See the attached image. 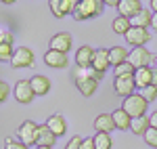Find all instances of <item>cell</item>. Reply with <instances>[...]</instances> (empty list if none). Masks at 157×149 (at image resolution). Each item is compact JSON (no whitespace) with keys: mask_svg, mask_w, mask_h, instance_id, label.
I'll list each match as a JSON object with an SVG mask.
<instances>
[{"mask_svg":"<svg viewBox=\"0 0 157 149\" xmlns=\"http://www.w3.org/2000/svg\"><path fill=\"white\" fill-rule=\"evenodd\" d=\"M13 53H15V49H13V44H6V42H0V61H2V63L11 61Z\"/></svg>","mask_w":157,"mask_h":149,"instance_id":"obj_27","label":"cell"},{"mask_svg":"<svg viewBox=\"0 0 157 149\" xmlns=\"http://www.w3.org/2000/svg\"><path fill=\"white\" fill-rule=\"evenodd\" d=\"M29 82H32V88H34L36 97H44V95L50 92V80L46 78V76L36 74L34 78H29Z\"/></svg>","mask_w":157,"mask_h":149,"instance_id":"obj_16","label":"cell"},{"mask_svg":"<svg viewBox=\"0 0 157 149\" xmlns=\"http://www.w3.org/2000/svg\"><path fill=\"white\" fill-rule=\"evenodd\" d=\"M94 130H97V132H107V135H111V132L115 130V124H113L111 113H98L97 118H94Z\"/></svg>","mask_w":157,"mask_h":149,"instance_id":"obj_18","label":"cell"},{"mask_svg":"<svg viewBox=\"0 0 157 149\" xmlns=\"http://www.w3.org/2000/svg\"><path fill=\"white\" fill-rule=\"evenodd\" d=\"M36 63V57H34V50L27 49V46H19V49H15L11 57V65L15 69H21V67H32Z\"/></svg>","mask_w":157,"mask_h":149,"instance_id":"obj_5","label":"cell"},{"mask_svg":"<svg viewBox=\"0 0 157 149\" xmlns=\"http://www.w3.org/2000/svg\"><path fill=\"white\" fill-rule=\"evenodd\" d=\"M153 63H155V67H157V55H155V59H153Z\"/></svg>","mask_w":157,"mask_h":149,"instance_id":"obj_43","label":"cell"},{"mask_svg":"<svg viewBox=\"0 0 157 149\" xmlns=\"http://www.w3.org/2000/svg\"><path fill=\"white\" fill-rule=\"evenodd\" d=\"M153 59H155L153 53L147 46H138V49H132L128 53V61L134 65V69H138V67H151Z\"/></svg>","mask_w":157,"mask_h":149,"instance_id":"obj_4","label":"cell"},{"mask_svg":"<svg viewBox=\"0 0 157 149\" xmlns=\"http://www.w3.org/2000/svg\"><path fill=\"white\" fill-rule=\"evenodd\" d=\"M149 116H140V118H132V124H130V132L134 135H145L149 130Z\"/></svg>","mask_w":157,"mask_h":149,"instance_id":"obj_24","label":"cell"},{"mask_svg":"<svg viewBox=\"0 0 157 149\" xmlns=\"http://www.w3.org/2000/svg\"><path fill=\"white\" fill-rule=\"evenodd\" d=\"M80 0H61V6H63V13L65 15H71L75 9H78Z\"/></svg>","mask_w":157,"mask_h":149,"instance_id":"obj_31","label":"cell"},{"mask_svg":"<svg viewBox=\"0 0 157 149\" xmlns=\"http://www.w3.org/2000/svg\"><path fill=\"white\" fill-rule=\"evenodd\" d=\"M134 65L130 61H124V63H120V65H115L113 67V74H115V78L117 76H134Z\"/></svg>","mask_w":157,"mask_h":149,"instance_id":"obj_26","label":"cell"},{"mask_svg":"<svg viewBox=\"0 0 157 149\" xmlns=\"http://www.w3.org/2000/svg\"><path fill=\"white\" fill-rule=\"evenodd\" d=\"M124 38H126V42H128L130 46L138 49V46H145L147 42L151 40V32H149V29H145V27H134V25H132Z\"/></svg>","mask_w":157,"mask_h":149,"instance_id":"obj_9","label":"cell"},{"mask_svg":"<svg viewBox=\"0 0 157 149\" xmlns=\"http://www.w3.org/2000/svg\"><path fill=\"white\" fill-rule=\"evenodd\" d=\"M147 107H149V103L145 101V97H140V92H134L130 97H126L124 103H121V109L128 113L130 118H140V116H145Z\"/></svg>","mask_w":157,"mask_h":149,"instance_id":"obj_3","label":"cell"},{"mask_svg":"<svg viewBox=\"0 0 157 149\" xmlns=\"http://www.w3.org/2000/svg\"><path fill=\"white\" fill-rule=\"evenodd\" d=\"M94 145H97V149H111L113 147V139L107 132H97L94 135Z\"/></svg>","mask_w":157,"mask_h":149,"instance_id":"obj_25","label":"cell"},{"mask_svg":"<svg viewBox=\"0 0 157 149\" xmlns=\"http://www.w3.org/2000/svg\"><path fill=\"white\" fill-rule=\"evenodd\" d=\"M13 95H15V99L19 101L21 105H27V103H32L34 97H36V92H34V88H32V82L29 80H19L15 88H13Z\"/></svg>","mask_w":157,"mask_h":149,"instance_id":"obj_8","label":"cell"},{"mask_svg":"<svg viewBox=\"0 0 157 149\" xmlns=\"http://www.w3.org/2000/svg\"><path fill=\"white\" fill-rule=\"evenodd\" d=\"M2 4H13V2H17V0H0Z\"/></svg>","mask_w":157,"mask_h":149,"instance_id":"obj_42","label":"cell"},{"mask_svg":"<svg viewBox=\"0 0 157 149\" xmlns=\"http://www.w3.org/2000/svg\"><path fill=\"white\" fill-rule=\"evenodd\" d=\"M140 97H145V101H147V103H153V101L157 99V86L149 84V86L140 88Z\"/></svg>","mask_w":157,"mask_h":149,"instance_id":"obj_28","label":"cell"},{"mask_svg":"<svg viewBox=\"0 0 157 149\" xmlns=\"http://www.w3.org/2000/svg\"><path fill=\"white\" fill-rule=\"evenodd\" d=\"M149 126L151 128H157V109L151 112V116H149Z\"/></svg>","mask_w":157,"mask_h":149,"instance_id":"obj_37","label":"cell"},{"mask_svg":"<svg viewBox=\"0 0 157 149\" xmlns=\"http://www.w3.org/2000/svg\"><path fill=\"white\" fill-rule=\"evenodd\" d=\"M151 69L153 67H138L134 72V82H136V88H145L151 84Z\"/></svg>","mask_w":157,"mask_h":149,"instance_id":"obj_21","label":"cell"},{"mask_svg":"<svg viewBox=\"0 0 157 149\" xmlns=\"http://www.w3.org/2000/svg\"><path fill=\"white\" fill-rule=\"evenodd\" d=\"M36 149H52V147H36Z\"/></svg>","mask_w":157,"mask_h":149,"instance_id":"obj_45","label":"cell"},{"mask_svg":"<svg viewBox=\"0 0 157 149\" xmlns=\"http://www.w3.org/2000/svg\"><path fill=\"white\" fill-rule=\"evenodd\" d=\"M17 135H19V141L23 145L32 147V145H36V139H38V124L32 122V120H25L23 124L17 128Z\"/></svg>","mask_w":157,"mask_h":149,"instance_id":"obj_7","label":"cell"},{"mask_svg":"<svg viewBox=\"0 0 157 149\" xmlns=\"http://www.w3.org/2000/svg\"><path fill=\"white\" fill-rule=\"evenodd\" d=\"M9 95H11V86H9V82H6V80H0V105L9 99Z\"/></svg>","mask_w":157,"mask_h":149,"instance_id":"obj_32","label":"cell"},{"mask_svg":"<svg viewBox=\"0 0 157 149\" xmlns=\"http://www.w3.org/2000/svg\"><path fill=\"white\" fill-rule=\"evenodd\" d=\"M44 63H46L48 67H55V69H63V67L69 65V59H67L65 53H59V50L48 49L46 53H44Z\"/></svg>","mask_w":157,"mask_h":149,"instance_id":"obj_11","label":"cell"},{"mask_svg":"<svg viewBox=\"0 0 157 149\" xmlns=\"http://www.w3.org/2000/svg\"><path fill=\"white\" fill-rule=\"evenodd\" d=\"M105 9V4L101 0H80L78 9L71 13V17L75 21H86V19H92V17H98Z\"/></svg>","mask_w":157,"mask_h":149,"instance_id":"obj_2","label":"cell"},{"mask_svg":"<svg viewBox=\"0 0 157 149\" xmlns=\"http://www.w3.org/2000/svg\"><path fill=\"white\" fill-rule=\"evenodd\" d=\"M4 149H27V145H23L21 141H17V139L9 137L4 141Z\"/></svg>","mask_w":157,"mask_h":149,"instance_id":"obj_33","label":"cell"},{"mask_svg":"<svg viewBox=\"0 0 157 149\" xmlns=\"http://www.w3.org/2000/svg\"><path fill=\"white\" fill-rule=\"evenodd\" d=\"M82 149H97V145H94V137L82 139Z\"/></svg>","mask_w":157,"mask_h":149,"instance_id":"obj_35","label":"cell"},{"mask_svg":"<svg viewBox=\"0 0 157 149\" xmlns=\"http://www.w3.org/2000/svg\"><path fill=\"white\" fill-rule=\"evenodd\" d=\"M105 78V74H98L97 69L92 67H75L73 69V80H75V86L78 90L84 95V97H92L98 88V82Z\"/></svg>","mask_w":157,"mask_h":149,"instance_id":"obj_1","label":"cell"},{"mask_svg":"<svg viewBox=\"0 0 157 149\" xmlns=\"http://www.w3.org/2000/svg\"><path fill=\"white\" fill-rule=\"evenodd\" d=\"M151 13H157V0H151Z\"/></svg>","mask_w":157,"mask_h":149,"instance_id":"obj_41","label":"cell"},{"mask_svg":"<svg viewBox=\"0 0 157 149\" xmlns=\"http://www.w3.org/2000/svg\"><path fill=\"white\" fill-rule=\"evenodd\" d=\"M57 135L50 130L46 124H40L38 126V139H36V147H52L57 143Z\"/></svg>","mask_w":157,"mask_h":149,"instance_id":"obj_13","label":"cell"},{"mask_svg":"<svg viewBox=\"0 0 157 149\" xmlns=\"http://www.w3.org/2000/svg\"><path fill=\"white\" fill-rule=\"evenodd\" d=\"M2 32H4V29H0V42H2Z\"/></svg>","mask_w":157,"mask_h":149,"instance_id":"obj_44","label":"cell"},{"mask_svg":"<svg viewBox=\"0 0 157 149\" xmlns=\"http://www.w3.org/2000/svg\"><path fill=\"white\" fill-rule=\"evenodd\" d=\"M46 126H48L57 137H63V135L67 132V122H65V118H63L61 113H52V116H48Z\"/></svg>","mask_w":157,"mask_h":149,"instance_id":"obj_17","label":"cell"},{"mask_svg":"<svg viewBox=\"0 0 157 149\" xmlns=\"http://www.w3.org/2000/svg\"><path fill=\"white\" fill-rule=\"evenodd\" d=\"M48 46L52 50H59V53H65V55H67L73 46V38H71V34H67V32H59V34H55V36L50 38Z\"/></svg>","mask_w":157,"mask_h":149,"instance_id":"obj_10","label":"cell"},{"mask_svg":"<svg viewBox=\"0 0 157 149\" xmlns=\"http://www.w3.org/2000/svg\"><path fill=\"white\" fill-rule=\"evenodd\" d=\"M111 27H113V32H115L117 36H126V34H128V29L132 27V21H130L128 17H121V15H117V17L113 19Z\"/></svg>","mask_w":157,"mask_h":149,"instance_id":"obj_22","label":"cell"},{"mask_svg":"<svg viewBox=\"0 0 157 149\" xmlns=\"http://www.w3.org/2000/svg\"><path fill=\"white\" fill-rule=\"evenodd\" d=\"M111 118H113V124H115V130H130V124H132V118L124 112L121 107H117L115 112H111Z\"/></svg>","mask_w":157,"mask_h":149,"instance_id":"obj_19","label":"cell"},{"mask_svg":"<svg viewBox=\"0 0 157 149\" xmlns=\"http://www.w3.org/2000/svg\"><path fill=\"white\" fill-rule=\"evenodd\" d=\"M151 29L157 32V13H153V19H151Z\"/></svg>","mask_w":157,"mask_h":149,"instance_id":"obj_40","label":"cell"},{"mask_svg":"<svg viewBox=\"0 0 157 149\" xmlns=\"http://www.w3.org/2000/svg\"><path fill=\"white\" fill-rule=\"evenodd\" d=\"M2 42H6V44H13V42H15V36H13L9 29H4V32H2Z\"/></svg>","mask_w":157,"mask_h":149,"instance_id":"obj_36","label":"cell"},{"mask_svg":"<svg viewBox=\"0 0 157 149\" xmlns=\"http://www.w3.org/2000/svg\"><path fill=\"white\" fill-rule=\"evenodd\" d=\"M109 61H111L113 67L120 65V63H124V61H128V50L124 49V46H113V49H109Z\"/></svg>","mask_w":157,"mask_h":149,"instance_id":"obj_23","label":"cell"},{"mask_svg":"<svg viewBox=\"0 0 157 149\" xmlns=\"http://www.w3.org/2000/svg\"><path fill=\"white\" fill-rule=\"evenodd\" d=\"M109 65H111V61H109V50L107 49H97V53H94V61H92V69H97L98 74H107Z\"/></svg>","mask_w":157,"mask_h":149,"instance_id":"obj_15","label":"cell"},{"mask_svg":"<svg viewBox=\"0 0 157 149\" xmlns=\"http://www.w3.org/2000/svg\"><path fill=\"white\" fill-rule=\"evenodd\" d=\"M113 90H115V95L121 97V99H126V97L134 95V92H136L134 76H117V78L113 80Z\"/></svg>","mask_w":157,"mask_h":149,"instance_id":"obj_6","label":"cell"},{"mask_svg":"<svg viewBox=\"0 0 157 149\" xmlns=\"http://www.w3.org/2000/svg\"><path fill=\"white\" fill-rule=\"evenodd\" d=\"M151 84H153V86H157V67H153V69H151Z\"/></svg>","mask_w":157,"mask_h":149,"instance_id":"obj_39","label":"cell"},{"mask_svg":"<svg viewBox=\"0 0 157 149\" xmlns=\"http://www.w3.org/2000/svg\"><path fill=\"white\" fill-rule=\"evenodd\" d=\"M48 9H50V13H52L57 19H63V17H65L63 6H61V0H48Z\"/></svg>","mask_w":157,"mask_h":149,"instance_id":"obj_30","label":"cell"},{"mask_svg":"<svg viewBox=\"0 0 157 149\" xmlns=\"http://www.w3.org/2000/svg\"><path fill=\"white\" fill-rule=\"evenodd\" d=\"M143 139H145V143L149 147L157 149V128H149L145 135H143Z\"/></svg>","mask_w":157,"mask_h":149,"instance_id":"obj_29","label":"cell"},{"mask_svg":"<svg viewBox=\"0 0 157 149\" xmlns=\"http://www.w3.org/2000/svg\"><path fill=\"white\" fill-rule=\"evenodd\" d=\"M151 19H153V13L143 9L140 13H136L130 21H132L134 27H145V29H149V27H151Z\"/></svg>","mask_w":157,"mask_h":149,"instance_id":"obj_20","label":"cell"},{"mask_svg":"<svg viewBox=\"0 0 157 149\" xmlns=\"http://www.w3.org/2000/svg\"><path fill=\"white\" fill-rule=\"evenodd\" d=\"M65 149H82V137H78V135H73L69 141H67V145Z\"/></svg>","mask_w":157,"mask_h":149,"instance_id":"obj_34","label":"cell"},{"mask_svg":"<svg viewBox=\"0 0 157 149\" xmlns=\"http://www.w3.org/2000/svg\"><path fill=\"white\" fill-rule=\"evenodd\" d=\"M94 53H97V49H92L90 44L80 46L75 53V67H90L94 61Z\"/></svg>","mask_w":157,"mask_h":149,"instance_id":"obj_12","label":"cell"},{"mask_svg":"<svg viewBox=\"0 0 157 149\" xmlns=\"http://www.w3.org/2000/svg\"><path fill=\"white\" fill-rule=\"evenodd\" d=\"M105 6H111V9H117V4H120V0H101Z\"/></svg>","mask_w":157,"mask_h":149,"instance_id":"obj_38","label":"cell"},{"mask_svg":"<svg viewBox=\"0 0 157 149\" xmlns=\"http://www.w3.org/2000/svg\"><path fill=\"white\" fill-rule=\"evenodd\" d=\"M117 11H120L121 17H128V19H132L136 13L143 11V4H140V0H120V4H117Z\"/></svg>","mask_w":157,"mask_h":149,"instance_id":"obj_14","label":"cell"}]
</instances>
